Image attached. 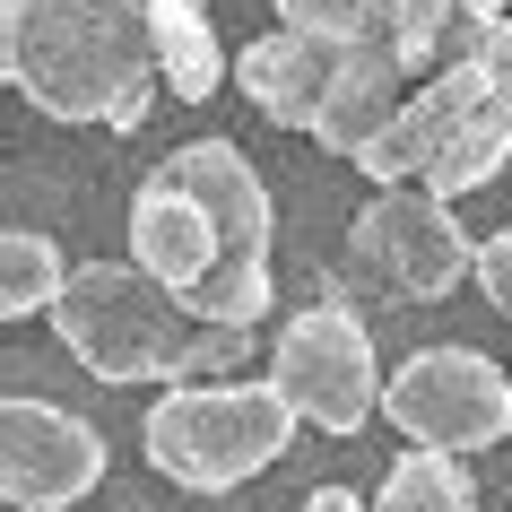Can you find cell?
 Segmentation results:
<instances>
[{"mask_svg":"<svg viewBox=\"0 0 512 512\" xmlns=\"http://www.w3.org/2000/svg\"><path fill=\"white\" fill-rule=\"evenodd\" d=\"M452 61H478L486 79H495V96H512V18H469Z\"/></svg>","mask_w":512,"mask_h":512,"instance_id":"obj_20","label":"cell"},{"mask_svg":"<svg viewBox=\"0 0 512 512\" xmlns=\"http://www.w3.org/2000/svg\"><path fill=\"white\" fill-rule=\"evenodd\" d=\"M469 18H512V0H469Z\"/></svg>","mask_w":512,"mask_h":512,"instance_id":"obj_23","label":"cell"},{"mask_svg":"<svg viewBox=\"0 0 512 512\" xmlns=\"http://www.w3.org/2000/svg\"><path fill=\"white\" fill-rule=\"evenodd\" d=\"M157 70H165V96H183V105H209L235 79V61L217 53V27L200 0H157Z\"/></svg>","mask_w":512,"mask_h":512,"instance_id":"obj_13","label":"cell"},{"mask_svg":"<svg viewBox=\"0 0 512 512\" xmlns=\"http://www.w3.org/2000/svg\"><path fill=\"white\" fill-rule=\"evenodd\" d=\"M304 512H374V504H356L348 486H313V495H304Z\"/></svg>","mask_w":512,"mask_h":512,"instance_id":"obj_22","label":"cell"},{"mask_svg":"<svg viewBox=\"0 0 512 512\" xmlns=\"http://www.w3.org/2000/svg\"><path fill=\"white\" fill-rule=\"evenodd\" d=\"M296 408L278 400V382H174L148 408V469L191 495H226V486L261 478L287 443H296Z\"/></svg>","mask_w":512,"mask_h":512,"instance_id":"obj_3","label":"cell"},{"mask_svg":"<svg viewBox=\"0 0 512 512\" xmlns=\"http://www.w3.org/2000/svg\"><path fill=\"white\" fill-rule=\"evenodd\" d=\"M0 70L53 122L139 131L157 105V0H0Z\"/></svg>","mask_w":512,"mask_h":512,"instance_id":"obj_1","label":"cell"},{"mask_svg":"<svg viewBox=\"0 0 512 512\" xmlns=\"http://www.w3.org/2000/svg\"><path fill=\"white\" fill-rule=\"evenodd\" d=\"M348 270L400 304H434L460 278H478V243L460 235L443 191L426 183H374V200L348 226Z\"/></svg>","mask_w":512,"mask_h":512,"instance_id":"obj_4","label":"cell"},{"mask_svg":"<svg viewBox=\"0 0 512 512\" xmlns=\"http://www.w3.org/2000/svg\"><path fill=\"white\" fill-rule=\"evenodd\" d=\"M53 330L96 382H200L252 356V330L200 322L139 261H79L53 304Z\"/></svg>","mask_w":512,"mask_h":512,"instance_id":"obj_2","label":"cell"},{"mask_svg":"<svg viewBox=\"0 0 512 512\" xmlns=\"http://www.w3.org/2000/svg\"><path fill=\"white\" fill-rule=\"evenodd\" d=\"M61 287H70L61 243L35 235V226H9V235H0V313H9V322H35V313L61 304Z\"/></svg>","mask_w":512,"mask_h":512,"instance_id":"obj_15","label":"cell"},{"mask_svg":"<svg viewBox=\"0 0 512 512\" xmlns=\"http://www.w3.org/2000/svg\"><path fill=\"white\" fill-rule=\"evenodd\" d=\"M512 165V96H486L469 122H460L452 139H443V157L426 165V191H443V200H460V191L495 183Z\"/></svg>","mask_w":512,"mask_h":512,"instance_id":"obj_14","label":"cell"},{"mask_svg":"<svg viewBox=\"0 0 512 512\" xmlns=\"http://www.w3.org/2000/svg\"><path fill=\"white\" fill-rule=\"evenodd\" d=\"M278 27L322 35V44H382L400 27V0H278Z\"/></svg>","mask_w":512,"mask_h":512,"instance_id":"obj_18","label":"cell"},{"mask_svg":"<svg viewBox=\"0 0 512 512\" xmlns=\"http://www.w3.org/2000/svg\"><path fill=\"white\" fill-rule=\"evenodd\" d=\"M200 9H209V0H200Z\"/></svg>","mask_w":512,"mask_h":512,"instance_id":"obj_24","label":"cell"},{"mask_svg":"<svg viewBox=\"0 0 512 512\" xmlns=\"http://www.w3.org/2000/svg\"><path fill=\"white\" fill-rule=\"evenodd\" d=\"M270 382H278V400L296 408L304 426H322V434H356V426L382 408L374 330L348 313V296L304 304L296 322L278 330V348H270Z\"/></svg>","mask_w":512,"mask_h":512,"instance_id":"obj_6","label":"cell"},{"mask_svg":"<svg viewBox=\"0 0 512 512\" xmlns=\"http://www.w3.org/2000/svg\"><path fill=\"white\" fill-rule=\"evenodd\" d=\"M270 296H278V278H270V261H217L200 287H191V313L200 322H226V330H252L261 313H270Z\"/></svg>","mask_w":512,"mask_h":512,"instance_id":"obj_17","label":"cell"},{"mask_svg":"<svg viewBox=\"0 0 512 512\" xmlns=\"http://www.w3.org/2000/svg\"><path fill=\"white\" fill-rule=\"evenodd\" d=\"M400 79H408V61L391 53V35H382V44H348V61H339V79H330V105H322V122H313V139H322L330 157H365V148L391 131V113L408 105Z\"/></svg>","mask_w":512,"mask_h":512,"instance_id":"obj_12","label":"cell"},{"mask_svg":"<svg viewBox=\"0 0 512 512\" xmlns=\"http://www.w3.org/2000/svg\"><path fill=\"white\" fill-rule=\"evenodd\" d=\"M460 27H469V0H400V27H391V53L408 70H434V61H452Z\"/></svg>","mask_w":512,"mask_h":512,"instance_id":"obj_19","label":"cell"},{"mask_svg":"<svg viewBox=\"0 0 512 512\" xmlns=\"http://www.w3.org/2000/svg\"><path fill=\"white\" fill-rule=\"evenodd\" d=\"M131 261L148 278H165L174 296H191V287L217 270V226L174 174H148V183L131 191Z\"/></svg>","mask_w":512,"mask_h":512,"instance_id":"obj_11","label":"cell"},{"mask_svg":"<svg viewBox=\"0 0 512 512\" xmlns=\"http://www.w3.org/2000/svg\"><path fill=\"white\" fill-rule=\"evenodd\" d=\"M374 512H478V495H469L460 452H408V460H391Z\"/></svg>","mask_w":512,"mask_h":512,"instance_id":"obj_16","label":"cell"},{"mask_svg":"<svg viewBox=\"0 0 512 512\" xmlns=\"http://www.w3.org/2000/svg\"><path fill=\"white\" fill-rule=\"evenodd\" d=\"M96 478H105V434L79 408L35 400V391L0 400V495L18 512H70Z\"/></svg>","mask_w":512,"mask_h":512,"instance_id":"obj_7","label":"cell"},{"mask_svg":"<svg viewBox=\"0 0 512 512\" xmlns=\"http://www.w3.org/2000/svg\"><path fill=\"white\" fill-rule=\"evenodd\" d=\"M486 96H495V79H486L478 61H443V70H434V79L417 87L400 113H391V131H382L356 165H365L374 183H408V174H426V165L443 157V139H452L460 122L486 105Z\"/></svg>","mask_w":512,"mask_h":512,"instance_id":"obj_9","label":"cell"},{"mask_svg":"<svg viewBox=\"0 0 512 512\" xmlns=\"http://www.w3.org/2000/svg\"><path fill=\"white\" fill-rule=\"evenodd\" d=\"M157 174H174V183L209 209L217 261H270L278 209H270V191H261V174H252V157H243L235 139H191V148H174Z\"/></svg>","mask_w":512,"mask_h":512,"instance_id":"obj_8","label":"cell"},{"mask_svg":"<svg viewBox=\"0 0 512 512\" xmlns=\"http://www.w3.org/2000/svg\"><path fill=\"white\" fill-rule=\"evenodd\" d=\"M339 61H348V44H322V35H252L235 53V87L252 96V105L270 113L278 131H313L330 105V79H339Z\"/></svg>","mask_w":512,"mask_h":512,"instance_id":"obj_10","label":"cell"},{"mask_svg":"<svg viewBox=\"0 0 512 512\" xmlns=\"http://www.w3.org/2000/svg\"><path fill=\"white\" fill-rule=\"evenodd\" d=\"M478 287H486V304L512 322V235H486L478 243Z\"/></svg>","mask_w":512,"mask_h":512,"instance_id":"obj_21","label":"cell"},{"mask_svg":"<svg viewBox=\"0 0 512 512\" xmlns=\"http://www.w3.org/2000/svg\"><path fill=\"white\" fill-rule=\"evenodd\" d=\"M382 417L417 452H460L469 460V452H486V443L512 434V374L495 356L443 339V348H417L400 374L382 382Z\"/></svg>","mask_w":512,"mask_h":512,"instance_id":"obj_5","label":"cell"}]
</instances>
